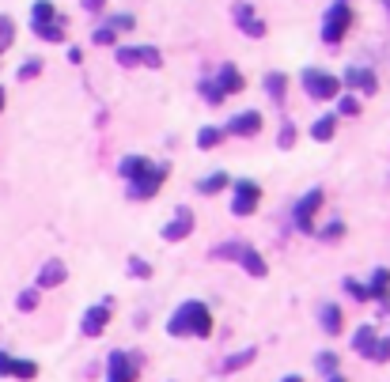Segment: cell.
I'll return each instance as SVG.
<instances>
[{
	"instance_id": "cell-26",
	"label": "cell",
	"mask_w": 390,
	"mask_h": 382,
	"mask_svg": "<svg viewBox=\"0 0 390 382\" xmlns=\"http://www.w3.org/2000/svg\"><path fill=\"white\" fill-rule=\"evenodd\" d=\"M136 61L148 64V69H163V53L156 46H136Z\"/></svg>"
},
{
	"instance_id": "cell-11",
	"label": "cell",
	"mask_w": 390,
	"mask_h": 382,
	"mask_svg": "<svg viewBox=\"0 0 390 382\" xmlns=\"http://www.w3.org/2000/svg\"><path fill=\"white\" fill-rule=\"evenodd\" d=\"M159 235H163L167 242H182L186 235H193V212L190 208H175V216L163 224V231Z\"/></svg>"
},
{
	"instance_id": "cell-29",
	"label": "cell",
	"mask_w": 390,
	"mask_h": 382,
	"mask_svg": "<svg viewBox=\"0 0 390 382\" xmlns=\"http://www.w3.org/2000/svg\"><path fill=\"white\" fill-rule=\"evenodd\" d=\"M368 360H375V363H387V360H390V337H375V345H371Z\"/></svg>"
},
{
	"instance_id": "cell-1",
	"label": "cell",
	"mask_w": 390,
	"mask_h": 382,
	"mask_svg": "<svg viewBox=\"0 0 390 382\" xmlns=\"http://www.w3.org/2000/svg\"><path fill=\"white\" fill-rule=\"evenodd\" d=\"M167 333L170 337H209L213 333V311L205 303H197V299H190V303H182L170 314Z\"/></svg>"
},
{
	"instance_id": "cell-35",
	"label": "cell",
	"mask_w": 390,
	"mask_h": 382,
	"mask_svg": "<svg viewBox=\"0 0 390 382\" xmlns=\"http://www.w3.org/2000/svg\"><path fill=\"white\" fill-rule=\"evenodd\" d=\"M15 307H19V311H35V307H38V288H27V291H19V299H15Z\"/></svg>"
},
{
	"instance_id": "cell-5",
	"label": "cell",
	"mask_w": 390,
	"mask_h": 382,
	"mask_svg": "<svg viewBox=\"0 0 390 382\" xmlns=\"http://www.w3.org/2000/svg\"><path fill=\"white\" fill-rule=\"evenodd\" d=\"M348 27H353V8H348V4H334L326 15H322V42L337 46L341 38L348 35Z\"/></svg>"
},
{
	"instance_id": "cell-27",
	"label": "cell",
	"mask_w": 390,
	"mask_h": 382,
	"mask_svg": "<svg viewBox=\"0 0 390 382\" xmlns=\"http://www.w3.org/2000/svg\"><path fill=\"white\" fill-rule=\"evenodd\" d=\"M254 348H242V352H235V356H227L224 360V371H239V367H247V363H254Z\"/></svg>"
},
{
	"instance_id": "cell-24",
	"label": "cell",
	"mask_w": 390,
	"mask_h": 382,
	"mask_svg": "<svg viewBox=\"0 0 390 382\" xmlns=\"http://www.w3.org/2000/svg\"><path fill=\"white\" fill-rule=\"evenodd\" d=\"M334 129H337V113H322V118L311 125V136L322 144V140H330V136H334Z\"/></svg>"
},
{
	"instance_id": "cell-3",
	"label": "cell",
	"mask_w": 390,
	"mask_h": 382,
	"mask_svg": "<svg viewBox=\"0 0 390 382\" xmlns=\"http://www.w3.org/2000/svg\"><path fill=\"white\" fill-rule=\"evenodd\" d=\"M299 84H303V91L311 95V99H319V102L334 99V95L341 91V80L330 76V72H322V69H303L299 72Z\"/></svg>"
},
{
	"instance_id": "cell-20",
	"label": "cell",
	"mask_w": 390,
	"mask_h": 382,
	"mask_svg": "<svg viewBox=\"0 0 390 382\" xmlns=\"http://www.w3.org/2000/svg\"><path fill=\"white\" fill-rule=\"evenodd\" d=\"M231 185V174H224V170H216V174H209V178H201L197 182V193H205V197H213V193H220Z\"/></svg>"
},
{
	"instance_id": "cell-40",
	"label": "cell",
	"mask_w": 390,
	"mask_h": 382,
	"mask_svg": "<svg viewBox=\"0 0 390 382\" xmlns=\"http://www.w3.org/2000/svg\"><path fill=\"white\" fill-rule=\"evenodd\" d=\"M129 276H141V280H144V276H152V265L148 262H141V257H129V269H125Z\"/></svg>"
},
{
	"instance_id": "cell-15",
	"label": "cell",
	"mask_w": 390,
	"mask_h": 382,
	"mask_svg": "<svg viewBox=\"0 0 390 382\" xmlns=\"http://www.w3.org/2000/svg\"><path fill=\"white\" fill-rule=\"evenodd\" d=\"M216 87H220V95H239L242 87V72L235 69V64H220V72H216Z\"/></svg>"
},
{
	"instance_id": "cell-23",
	"label": "cell",
	"mask_w": 390,
	"mask_h": 382,
	"mask_svg": "<svg viewBox=\"0 0 390 382\" xmlns=\"http://www.w3.org/2000/svg\"><path fill=\"white\" fill-rule=\"evenodd\" d=\"M375 337H379L375 326H360V329L353 333V352L368 356V352H371V345H375Z\"/></svg>"
},
{
	"instance_id": "cell-30",
	"label": "cell",
	"mask_w": 390,
	"mask_h": 382,
	"mask_svg": "<svg viewBox=\"0 0 390 382\" xmlns=\"http://www.w3.org/2000/svg\"><path fill=\"white\" fill-rule=\"evenodd\" d=\"M107 27L114 30V35H118V30H133V27H136V19H133L129 12H121V15H110V19H107Z\"/></svg>"
},
{
	"instance_id": "cell-4",
	"label": "cell",
	"mask_w": 390,
	"mask_h": 382,
	"mask_svg": "<svg viewBox=\"0 0 390 382\" xmlns=\"http://www.w3.org/2000/svg\"><path fill=\"white\" fill-rule=\"evenodd\" d=\"M167 174H170V167H167V163H148V170H144V174H136L133 182H129V197H133V201H148V197H156Z\"/></svg>"
},
{
	"instance_id": "cell-34",
	"label": "cell",
	"mask_w": 390,
	"mask_h": 382,
	"mask_svg": "<svg viewBox=\"0 0 390 382\" xmlns=\"http://www.w3.org/2000/svg\"><path fill=\"white\" fill-rule=\"evenodd\" d=\"M114 57H118V64H125V69H136V46H121V50H114Z\"/></svg>"
},
{
	"instance_id": "cell-25",
	"label": "cell",
	"mask_w": 390,
	"mask_h": 382,
	"mask_svg": "<svg viewBox=\"0 0 390 382\" xmlns=\"http://www.w3.org/2000/svg\"><path fill=\"white\" fill-rule=\"evenodd\" d=\"M220 140H224V129H216V125H205V129L197 133V148H201V152H213Z\"/></svg>"
},
{
	"instance_id": "cell-17",
	"label": "cell",
	"mask_w": 390,
	"mask_h": 382,
	"mask_svg": "<svg viewBox=\"0 0 390 382\" xmlns=\"http://www.w3.org/2000/svg\"><path fill=\"white\" fill-rule=\"evenodd\" d=\"M364 288H368V299L387 303V299H390V269H387V265H379V269L371 273V284H364Z\"/></svg>"
},
{
	"instance_id": "cell-31",
	"label": "cell",
	"mask_w": 390,
	"mask_h": 382,
	"mask_svg": "<svg viewBox=\"0 0 390 382\" xmlns=\"http://www.w3.org/2000/svg\"><path fill=\"white\" fill-rule=\"evenodd\" d=\"M12 38H15V23L8 19V15H0V53L12 46Z\"/></svg>"
},
{
	"instance_id": "cell-9",
	"label": "cell",
	"mask_w": 390,
	"mask_h": 382,
	"mask_svg": "<svg viewBox=\"0 0 390 382\" xmlns=\"http://www.w3.org/2000/svg\"><path fill=\"white\" fill-rule=\"evenodd\" d=\"M231 19H235V27H239L247 38H265V23L258 19V12L247 4V0H235L231 4Z\"/></svg>"
},
{
	"instance_id": "cell-8",
	"label": "cell",
	"mask_w": 390,
	"mask_h": 382,
	"mask_svg": "<svg viewBox=\"0 0 390 382\" xmlns=\"http://www.w3.org/2000/svg\"><path fill=\"white\" fill-rule=\"evenodd\" d=\"M322 190H311V193H303L299 197V205H296V212H292V224H296V231H303V235H314V212L322 208Z\"/></svg>"
},
{
	"instance_id": "cell-33",
	"label": "cell",
	"mask_w": 390,
	"mask_h": 382,
	"mask_svg": "<svg viewBox=\"0 0 390 382\" xmlns=\"http://www.w3.org/2000/svg\"><path fill=\"white\" fill-rule=\"evenodd\" d=\"M91 42H95V46H114V42H118V35H114L107 23H103V27L91 30Z\"/></svg>"
},
{
	"instance_id": "cell-42",
	"label": "cell",
	"mask_w": 390,
	"mask_h": 382,
	"mask_svg": "<svg viewBox=\"0 0 390 382\" xmlns=\"http://www.w3.org/2000/svg\"><path fill=\"white\" fill-rule=\"evenodd\" d=\"M84 8H87V12H103V8H107V0H84Z\"/></svg>"
},
{
	"instance_id": "cell-45",
	"label": "cell",
	"mask_w": 390,
	"mask_h": 382,
	"mask_svg": "<svg viewBox=\"0 0 390 382\" xmlns=\"http://www.w3.org/2000/svg\"><path fill=\"white\" fill-rule=\"evenodd\" d=\"M0 110H4V87H0Z\"/></svg>"
},
{
	"instance_id": "cell-36",
	"label": "cell",
	"mask_w": 390,
	"mask_h": 382,
	"mask_svg": "<svg viewBox=\"0 0 390 382\" xmlns=\"http://www.w3.org/2000/svg\"><path fill=\"white\" fill-rule=\"evenodd\" d=\"M337 113H345V118H356V113H360V99H356V95H345V99L337 102Z\"/></svg>"
},
{
	"instance_id": "cell-18",
	"label": "cell",
	"mask_w": 390,
	"mask_h": 382,
	"mask_svg": "<svg viewBox=\"0 0 390 382\" xmlns=\"http://www.w3.org/2000/svg\"><path fill=\"white\" fill-rule=\"evenodd\" d=\"M319 322L326 333H341V326H345V318H341V307L337 303H322L319 307Z\"/></svg>"
},
{
	"instance_id": "cell-41",
	"label": "cell",
	"mask_w": 390,
	"mask_h": 382,
	"mask_svg": "<svg viewBox=\"0 0 390 382\" xmlns=\"http://www.w3.org/2000/svg\"><path fill=\"white\" fill-rule=\"evenodd\" d=\"M277 144H281V148H292V144H296V125H292V121H284V125H281Z\"/></svg>"
},
{
	"instance_id": "cell-13",
	"label": "cell",
	"mask_w": 390,
	"mask_h": 382,
	"mask_svg": "<svg viewBox=\"0 0 390 382\" xmlns=\"http://www.w3.org/2000/svg\"><path fill=\"white\" fill-rule=\"evenodd\" d=\"M345 84L353 87V91H360V95H375L379 91V80H375V72L371 69H353V64H348L345 69Z\"/></svg>"
},
{
	"instance_id": "cell-21",
	"label": "cell",
	"mask_w": 390,
	"mask_h": 382,
	"mask_svg": "<svg viewBox=\"0 0 390 382\" xmlns=\"http://www.w3.org/2000/svg\"><path fill=\"white\" fill-rule=\"evenodd\" d=\"M144 170H148V159H144V156H125L118 163V174L125 178V182H133L136 174H144Z\"/></svg>"
},
{
	"instance_id": "cell-39",
	"label": "cell",
	"mask_w": 390,
	"mask_h": 382,
	"mask_svg": "<svg viewBox=\"0 0 390 382\" xmlns=\"http://www.w3.org/2000/svg\"><path fill=\"white\" fill-rule=\"evenodd\" d=\"M322 239H326V242H337L341 239V235H345V224H341V219H334V224H326V227H322Z\"/></svg>"
},
{
	"instance_id": "cell-44",
	"label": "cell",
	"mask_w": 390,
	"mask_h": 382,
	"mask_svg": "<svg viewBox=\"0 0 390 382\" xmlns=\"http://www.w3.org/2000/svg\"><path fill=\"white\" fill-rule=\"evenodd\" d=\"M326 382H345V379H341V375H330V379H326Z\"/></svg>"
},
{
	"instance_id": "cell-43",
	"label": "cell",
	"mask_w": 390,
	"mask_h": 382,
	"mask_svg": "<svg viewBox=\"0 0 390 382\" xmlns=\"http://www.w3.org/2000/svg\"><path fill=\"white\" fill-rule=\"evenodd\" d=\"M281 382H303V379H299V375H284Z\"/></svg>"
},
{
	"instance_id": "cell-28",
	"label": "cell",
	"mask_w": 390,
	"mask_h": 382,
	"mask_svg": "<svg viewBox=\"0 0 390 382\" xmlns=\"http://www.w3.org/2000/svg\"><path fill=\"white\" fill-rule=\"evenodd\" d=\"M197 91L205 95V102H209V107H220V102H224V95H220V87H216V80H201V84H197Z\"/></svg>"
},
{
	"instance_id": "cell-14",
	"label": "cell",
	"mask_w": 390,
	"mask_h": 382,
	"mask_svg": "<svg viewBox=\"0 0 390 382\" xmlns=\"http://www.w3.org/2000/svg\"><path fill=\"white\" fill-rule=\"evenodd\" d=\"M0 375H15V379H35V375H38V363H30V360H15V356L0 352Z\"/></svg>"
},
{
	"instance_id": "cell-19",
	"label": "cell",
	"mask_w": 390,
	"mask_h": 382,
	"mask_svg": "<svg viewBox=\"0 0 390 382\" xmlns=\"http://www.w3.org/2000/svg\"><path fill=\"white\" fill-rule=\"evenodd\" d=\"M57 23V8L50 0H35V8H30V27H50Z\"/></svg>"
},
{
	"instance_id": "cell-22",
	"label": "cell",
	"mask_w": 390,
	"mask_h": 382,
	"mask_svg": "<svg viewBox=\"0 0 390 382\" xmlns=\"http://www.w3.org/2000/svg\"><path fill=\"white\" fill-rule=\"evenodd\" d=\"M265 91H269V99L281 107L284 91H288V76H284V72H269V76H265Z\"/></svg>"
},
{
	"instance_id": "cell-12",
	"label": "cell",
	"mask_w": 390,
	"mask_h": 382,
	"mask_svg": "<svg viewBox=\"0 0 390 382\" xmlns=\"http://www.w3.org/2000/svg\"><path fill=\"white\" fill-rule=\"evenodd\" d=\"M224 133H231V136H254V133H262V113H258V110L235 113V118L224 125Z\"/></svg>"
},
{
	"instance_id": "cell-7",
	"label": "cell",
	"mask_w": 390,
	"mask_h": 382,
	"mask_svg": "<svg viewBox=\"0 0 390 382\" xmlns=\"http://www.w3.org/2000/svg\"><path fill=\"white\" fill-rule=\"evenodd\" d=\"M141 375V360L133 352H110L107 356V382H136Z\"/></svg>"
},
{
	"instance_id": "cell-16",
	"label": "cell",
	"mask_w": 390,
	"mask_h": 382,
	"mask_svg": "<svg viewBox=\"0 0 390 382\" xmlns=\"http://www.w3.org/2000/svg\"><path fill=\"white\" fill-rule=\"evenodd\" d=\"M64 280H69V269H64V262H57V257H53V262H46L42 273H38V291H42V288H57V284H64Z\"/></svg>"
},
{
	"instance_id": "cell-38",
	"label": "cell",
	"mask_w": 390,
	"mask_h": 382,
	"mask_svg": "<svg viewBox=\"0 0 390 382\" xmlns=\"http://www.w3.org/2000/svg\"><path fill=\"white\" fill-rule=\"evenodd\" d=\"M319 371H322L326 379L337 375V356H334V352H322V356H319Z\"/></svg>"
},
{
	"instance_id": "cell-10",
	"label": "cell",
	"mask_w": 390,
	"mask_h": 382,
	"mask_svg": "<svg viewBox=\"0 0 390 382\" xmlns=\"http://www.w3.org/2000/svg\"><path fill=\"white\" fill-rule=\"evenodd\" d=\"M110 314H114V303H110V299L95 303L91 311H87L84 318H80V329H84V337H99V333L110 326Z\"/></svg>"
},
{
	"instance_id": "cell-6",
	"label": "cell",
	"mask_w": 390,
	"mask_h": 382,
	"mask_svg": "<svg viewBox=\"0 0 390 382\" xmlns=\"http://www.w3.org/2000/svg\"><path fill=\"white\" fill-rule=\"evenodd\" d=\"M262 201V185L250 182V178H235L231 182V212L235 216H250Z\"/></svg>"
},
{
	"instance_id": "cell-2",
	"label": "cell",
	"mask_w": 390,
	"mask_h": 382,
	"mask_svg": "<svg viewBox=\"0 0 390 382\" xmlns=\"http://www.w3.org/2000/svg\"><path fill=\"white\" fill-rule=\"evenodd\" d=\"M213 257H220V262H235V265H242L250 276H265L269 273V265H265V257L258 254L254 246H247V242H220V246H213Z\"/></svg>"
},
{
	"instance_id": "cell-37",
	"label": "cell",
	"mask_w": 390,
	"mask_h": 382,
	"mask_svg": "<svg viewBox=\"0 0 390 382\" xmlns=\"http://www.w3.org/2000/svg\"><path fill=\"white\" fill-rule=\"evenodd\" d=\"M345 291L356 299V303H364V299H368V288H364L360 280H353V276H345Z\"/></svg>"
},
{
	"instance_id": "cell-32",
	"label": "cell",
	"mask_w": 390,
	"mask_h": 382,
	"mask_svg": "<svg viewBox=\"0 0 390 382\" xmlns=\"http://www.w3.org/2000/svg\"><path fill=\"white\" fill-rule=\"evenodd\" d=\"M38 72H42V61H38V57H30L27 64H19V72H15V76H19V84H27V80H35Z\"/></svg>"
}]
</instances>
